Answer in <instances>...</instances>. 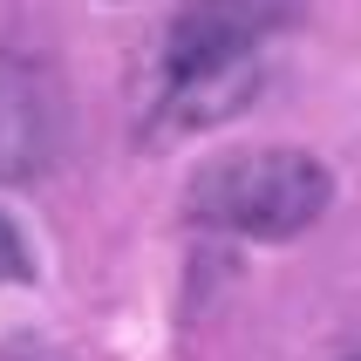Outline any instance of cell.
Segmentation results:
<instances>
[{"label": "cell", "mask_w": 361, "mask_h": 361, "mask_svg": "<svg viewBox=\"0 0 361 361\" xmlns=\"http://www.w3.org/2000/svg\"><path fill=\"white\" fill-rule=\"evenodd\" d=\"M55 150V96L27 61L0 55V178H35Z\"/></svg>", "instance_id": "3"}, {"label": "cell", "mask_w": 361, "mask_h": 361, "mask_svg": "<svg viewBox=\"0 0 361 361\" xmlns=\"http://www.w3.org/2000/svg\"><path fill=\"white\" fill-rule=\"evenodd\" d=\"M334 204V171L307 150H232V157L204 164L184 212L204 232H232V239H300L307 225H321V212Z\"/></svg>", "instance_id": "2"}, {"label": "cell", "mask_w": 361, "mask_h": 361, "mask_svg": "<svg viewBox=\"0 0 361 361\" xmlns=\"http://www.w3.org/2000/svg\"><path fill=\"white\" fill-rule=\"evenodd\" d=\"M286 0H184L164 35V116L198 130L239 109L259 82V48L280 27Z\"/></svg>", "instance_id": "1"}, {"label": "cell", "mask_w": 361, "mask_h": 361, "mask_svg": "<svg viewBox=\"0 0 361 361\" xmlns=\"http://www.w3.org/2000/svg\"><path fill=\"white\" fill-rule=\"evenodd\" d=\"M0 280H27V252H20L14 225L0 219Z\"/></svg>", "instance_id": "4"}]
</instances>
